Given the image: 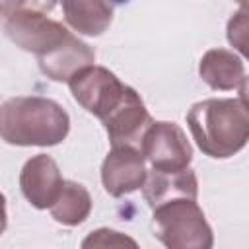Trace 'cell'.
Returning <instances> with one entry per match:
<instances>
[{
  "label": "cell",
  "instance_id": "cell-5",
  "mask_svg": "<svg viewBox=\"0 0 249 249\" xmlns=\"http://www.w3.org/2000/svg\"><path fill=\"white\" fill-rule=\"evenodd\" d=\"M70 91L74 99L101 123L121 107L130 86L123 84L105 66H86L70 82Z\"/></svg>",
  "mask_w": 249,
  "mask_h": 249
},
{
  "label": "cell",
  "instance_id": "cell-18",
  "mask_svg": "<svg viewBox=\"0 0 249 249\" xmlns=\"http://www.w3.org/2000/svg\"><path fill=\"white\" fill-rule=\"evenodd\" d=\"M239 6H249V0H235Z\"/></svg>",
  "mask_w": 249,
  "mask_h": 249
},
{
  "label": "cell",
  "instance_id": "cell-10",
  "mask_svg": "<svg viewBox=\"0 0 249 249\" xmlns=\"http://www.w3.org/2000/svg\"><path fill=\"white\" fill-rule=\"evenodd\" d=\"M142 193L150 208L175 200V198H196L198 195V179L196 173L187 167L181 171H161L152 169L142 185Z\"/></svg>",
  "mask_w": 249,
  "mask_h": 249
},
{
  "label": "cell",
  "instance_id": "cell-6",
  "mask_svg": "<svg viewBox=\"0 0 249 249\" xmlns=\"http://www.w3.org/2000/svg\"><path fill=\"white\" fill-rule=\"evenodd\" d=\"M142 154L154 169L181 171L193 160V148L183 128L169 121H154L142 142Z\"/></svg>",
  "mask_w": 249,
  "mask_h": 249
},
{
  "label": "cell",
  "instance_id": "cell-13",
  "mask_svg": "<svg viewBox=\"0 0 249 249\" xmlns=\"http://www.w3.org/2000/svg\"><path fill=\"white\" fill-rule=\"evenodd\" d=\"M91 196L89 191L76 181H64L60 195L56 196V200L53 202L51 216L62 224V226H80L82 222L88 220L89 212H91Z\"/></svg>",
  "mask_w": 249,
  "mask_h": 249
},
{
  "label": "cell",
  "instance_id": "cell-9",
  "mask_svg": "<svg viewBox=\"0 0 249 249\" xmlns=\"http://www.w3.org/2000/svg\"><path fill=\"white\" fill-rule=\"evenodd\" d=\"M64 181L66 179H62L58 163L47 154H37L29 158L19 173L21 195L37 210H45L53 206V202L60 195Z\"/></svg>",
  "mask_w": 249,
  "mask_h": 249
},
{
  "label": "cell",
  "instance_id": "cell-15",
  "mask_svg": "<svg viewBox=\"0 0 249 249\" xmlns=\"http://www.w3.org/2000/svg\"><path fill=\"white\" fill-rule=\"evenodd\" d=\"M91 245H101V247H107V245H132L136 247V241L123 235L121 231H115V230H109V228H99L95 231H91L84 241H82V247H91Z\"/></svg>",
  "mask_w": 249,
  "mask_h": 249
},
{
  "label": "cell",
  "instance_id": "cell-14",
  "mask_svg": "<svg viewBox=\"0 0 249 249\" xmlns=\"http://www.w3.org/2000/svg\"><path fill=\"white\" fill-rule=\"evenodd\" d=\"M228 43L249 60V6H241L226 25Z\"/></svg>",
  "mask_w": 249,
  "mask_h": 249
},
{
  "label": "cell",
  "instance_id": "cell-3",
  "mask_svg": "<svg viewBox=\"0 0 249 249\" xmlns=\"http://www.w3.org/2000/svg\"><path fill=\"white\" fill-rule=\"evenodd\" d=\"M187 124L200 152L214 160L235 156L249 142V109L241 99H202L187 113Z\"/></svg>",
  "mask_w": 249,
  "mask_h": 249
},
{
  "label": "cell",
  "instance_id": "cell-2",
  "mask_svg": "<svg viewBox=\"0 0 249 249\" xmlns=\"http://www.w3.org/2000/svg\"><path fill=\"white\" fill-rule=\"evenodd\" d=\"M2 140L12 146H56L70 132V117L60 103L41 95L10 97L0 109Z\"/></svg>",
  "mask_w": 249,
  "mask_h": 249
},
{
  "label": "cell",
  "instance_id": "cell-17",
  "mask_svg": "<svg viewBox=\"0 0 249 249\" xmlns=\"http://www.w3.org/2000/svg\"><path fill=\"white\" fill-rule=\"evenodd\" d=\"M239 99L249 109V76H243V80L239 84Z\"/></svg>",
  "mask_w": 249,
  "mask_h": 249
},
{
  "label": "cell",
  "instance_id": "cell-4",
  "mask_svg": "<svg viewBox=\"0 0 249 249\" xmlns=\"http://www.w3.org/2000/svg\"><path fill=\"white\" fill-rule=\"evenodd\" d=\"M152 230L169 249H210L214 245L212 228L196 198H175L156 206Z\"/></svg>",
  "mask_w": 249,
  "mask_h": 249
},
{
  "label": "cell",
  "instance_id": "cell-8",
  "mask_svg": "<svg viewBox=\"0 0 249 249\" xmlns=\"http://www.w3.org/2000/svg\"><path fill=\"white\" fill-rule=\"evenodd\" d=\"M152 124L154 119L150 117L142 97L134 88L128 89L121 107L103 121L111 146H132L138 148L140 152H142L144 136Z\"/></svg>",
  "mask_w": 249,
  "mask_h": 249
},
{
  "label": "cell",
  "instance_id": "cell-11",
  "mask_svg": "<svg viewBox=\"0 0 249 249\" xmlns=\"http://www.w3.org/2000/svg\"><path fill=\"white\" fill-rule=\"evenodd\" d=\"M64 21L78 33L88 37H99L113 21L111 0H58Z\"/></svg>",
  "mask_w": 249,
  "mask_h": 249
},
{
  "label": "cell",
  "instance_id": "cell-7",
  "mask_svg": "<svg viewBox=\"0 0 249 249\" xmlns=\"http://www.w3.org/2000/svg\"><path fill=\"white\" fill-rule=\"evenodd\" d=\"M146 177V158L132 146H113L101 163V183L115 198L138 191Z\"/></svg>",
  "mask_w": 249,
  "mask_h": 249
},
{
  "label": "cell",
  "instance_id": "cell-16",
  "mask_svg": "<svg viewBox=\"0 0 249 249\" xmlns=\"http://www.w3.org/2000/svg\"><path fill=\"white\" fill-rule=\"evenodd\" d=\"M56 0H2V18H8L19 10H35V12H51Z\"/></svg>",
  "mask_w": 249,
  "mask_h": 249
},
{
  "label": "cell",
  "instance_id": "cell-1",
  "mask_svg": "<svg viewBox=\"0 0 249 249\" xmlns=\"http://www.w3.org/2000/svg\"><path fill=\"white\" fill-rule=\"evenodd\" d=\"M2 29L16 47L33 53L41 72L54 82L68 84L82 68L95 62L93 49L45 12H14L2 18Z\"/></svg>",
  "mask_w": 249,
  "mask_h": 249
},
{
  "label": "cell",
  "instance_id": "cell-12",
  "mask_svg": "<svg viewBox=\"0 0 249 249\" xmlns=\"http://www.w3.org/2000/svg\"><path fill=\"white\" fill-rule=\"evenodd\" d=\"M198 74L212 89L230 91L239 88L245 68L241 58L228 49H210L198 62Z\"/></svg>",
  "mask_w": 249,
  "mask_h": 249
}]
</instances>
